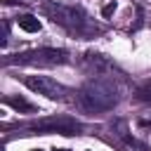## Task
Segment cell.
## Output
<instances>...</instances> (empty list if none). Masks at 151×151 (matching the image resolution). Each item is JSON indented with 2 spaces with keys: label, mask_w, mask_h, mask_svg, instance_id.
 <instances>
[{
  "label": "cell",
  "mask_w": 151,
  "mask_h": 151,
  "mask_svg": "<svg viewBox=\"0 0 151 151\" xmlns=\"http://www.w3.org/2000/svg\"><path fill=\"white\" fill-rule=\"evenodd\" d=\"M17 26H19L21 31H26V33H38V31H40V21H38L33 14H21V17H17Z\"/></svg>",
  "instance_id": "52a82bcc"
},
{
  "label": "cell",
  "mask_w": 151,
  "mask_h": 151,
  "mask_svg": "<svg viewBox=\"0 0 151 151\" xmlns=\"http://www.w3.org/2000/svg\"><path fill=\"white\" fill-rule=\"evenodd\" d=\"M5 104L12 106L14 111H35V106L31 101H26L24 97H5Z\"/></svg>",
  "instance_id": "ba28073f"
},
{
  "label": "cell",
  "mask_w": 151,
  "mask_h": 151,
  "mask_svg": "<svg viewBox=\"0 0 151 151\" xmlns=\"http://www.w3.org/2000/svg\"><path fill=\"white\" fill-rule=\"evenodd\" d=\"M28 132L33 134H64V137H73V134H83V123L76 120L73 116H45L40 120H33L26 125Z\"/></svg>",
  "instance_id": "277c9868"
},
{
  "label": "cell",
  "mask_w": 151,
  "mask_h": 151,
  "mask_svg": "<svg viewBox=\"0 0 151 151\" xmlns=\"http://www.w3.org/2000/svg\"><path fill=\"white\" fill-rule=\"evenodd\" d=\"M83 68L92 78H99V76H111L116 71V64L101 52H85L83 54Z\"/></svg>",
  "instance_id": "8992f818"
},
{
  "label": "cell",
  "mask_w": 151,
  "mask_h": 151,
  "mask_svg": "<svg viewBox=\"0 0 151 151\" xmlns=\"http://www.w3.org/2000/svg\"><path fill=\"white\" fill-rule=\"evenodd\" d=\"M76 101L83 111L90 113H104V111H113L120 104V87L113 80V76H99V78H90L78 92H76Z\"/></svg>",
  "instance_id": "7a4b0ae2"
},
{
  "label": "cell",
  "mask_w": 151,
  "mask_h": 151,
  "mask_svg": "<svg viewBox=\"0 0 151 151\" xmlns=\"http://www.w3.org/2000/svg\"><path fill=\"white\" fill-rule=\"evenodd\" d=\"M134 101L151 104V80H144L142 85H137V90H134Z\"/></svg>",
  "instance_id": "9c48e42d"
},
{
  "label": "cell",
  "mask_w": 151,
  "mask_h": 151,
  "mask_svg": "<svg viewBox=\"0 0 151 151\" xmlns=\"http://www.w3.org/2000/svg\"><path fill=\"white\" fill-rule=\"evenodd\" d=\"M42 14L54 21L57 26H61L64 31H68L71 35H78V38H92L97 35L101 28L90 19V14L78 7V5H68V2H57V0H45L40 5Z\"/></svg>",
  "instance_id": "6da1fadb"
},
{
  "label": "cell",
  "mask_w": 151,
  "mask_h": 151,
  "mask_svg": "<svg viewBox=\"0 0 151 151\" xmlns=\"http://www.w3.org/2000/svg\"><path fill=\"white\" fill-rule=\"evenodd\" d=\"M54 151H68V149H54Z\"/></svg>",
  "instance_id": "7c38bea8"
},
{
  "label": "cell",
  "mask_w": 151,
  "mask_h": 151,
  "mask_svg": "<svg viewBox=\"0 0 151 151\" xmlns=\"http://www.w3.org/2000/svg\"><path fill=\"white\" fill-rule=\"evenodd\" d=\"M113 9H116V2H111V5H106V7L101 9V14H104V17H111V14H113Z\"/></svg>",
  "instance_id": "30bf717a"
},
{
  "label": "cell",
  "mask_w": 151,
  "mask_h": 151,
  "mask_svg": "<svg viewBox=\"0 0 151 151\" xmlns=\"http://www.w3.org/2000/svg\"><path fill=\"white\" fill-rule=\"evenodd\" d=\"M7 66L21 64V66H38V68H52V66H64L68 64V52L61 47H35L26 50L19 54H12L5 59Z\"/></svg>",
  "instance_id": "3957f363"
},
{
  "label": "cell",
  "mask_w": 151,
  "mask_h": 151,
  "mask_svg": "<svg viewBox=\"0 0 151 151\" xmlns=\"http://www.w3.org/2000/svg\"><path fill=\"white\" fill-rule=\"evenodd\" d=\"M14 2H21V0H5V5H14Z\"/></svg>",
  "instance_id": "8fae6325"
},
{
  "label": "cell",
  "mask_w": 151,
  "mask_h": 151,
  "mask_svg": "<svg viewBox=\"0 0 151 151\" xmlns=\"http://www.w3.org/2000/svg\"><path fill=\"white\" fill-rule=\"evenodd\" d=\"M24 85H26L28 90H33L35 94H42V97H47V99H52V101H66L68 94H71V90H68L66 85L57 83V80L50 78V76H26V78H24Z\"/></svg>",
  "instance_id": "5b68a950"
},
{
  "label": "cell",
  "mask_w": 151,
  "mask_h": 151,
  "mask_svg": "<svg viewBox=\"0 0 151 151\" xmlns=\"http://www.w3.org/2000/svg\"><path fill=\"white\" fill-rule=\"evenodd\" d=\"M33 151H40V149H33Z\"/></svg>",
  "instance_id": "4fadbf2b"
}]
</instances>
